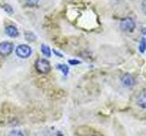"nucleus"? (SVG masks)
Here are the masks:
<instances>
[{
	"instance_id": "f257e3e1",
	"label": "nucleus",
	"mask_w": 146,
	"mask_h": 136,
	"mask_svg": "<svg viewBox=\"0 0 146 136\" xmlns=\"http://www.w3.org/2000/svg\"><path fill=\"white\" fill-rule=\"evenodd\" d=\"M36 70L40 74H48L50 71V63L48 60L43 58H39L36 61L35 63Z\"/></svg>"
},
{
	"instance_id": "f03ea898",
	"label": "nucleus",
	"mask_w": 146,
	"mask_h": 136,
	"mask_svg": "<svg viewBox=\"0 0 146 136\" xmlns=\"http://www.w3.org/2000/svg\"><path fill=\"white\" fill-rule=\"evenodd\" d=\"M16 54L18 57L26 59L29 58L31 54H32V49L29 45L27 44H19L18 46L16 48Z\"/></svg>"
},
{
	"instance_id": "7ed1b4c3",
	"label": "nucleus",
	"mask_w": 146,
	"mask_h": 136,
	"mask_svg": "<svg viewBox=\"0 0 146 136\" xmlns=\"http://www.w3.org/2000/svg\"><path fill=\"white\" fill-rule=\"evenodd\" d=\"M135 26H136V25H135L134 20L130 17L123 19L120 24L121 29L123 32H127V33H131V32L133 31L135 29Z\"/></svg>"
},
{
	"instance_id": "20e7f679",
	"label": "nucleus",
	"mask_w": 146,
	"mask_h": 136,
	"mask_svg": "<svg viewBox=\"0 0 146 136\" xmlns=\"http://www.w3.org/2000/svg\"><path fill=\"white\" fill-rule=\"evenodd\" d=\"M14 49V44L10 42H2L0 43V56H9Z\"/></svg>"
},
{
	"instance_id": "39448f33",
	"label": "nucleus",
	"mask_w": 146,
	"mask_h": 136,
	"mask_svg": "<svg viewBox=\"0 0 146 136\" xmlns=\"http://www.w3.org/2000/svg\"><path fill=\"white\" fill-rule=\"evenodd\" d=\"M121 81L123 86H125L127 88H131L135 84V79L133 78V76L130 74L123 75L121 78Z\"/></svg>"
},
{
	"instance_id": "423d86ee",
	"label": "nucleus",
	"mask_w": 146,
	"mask_h": 136,
	"mask_svg": "<svg viewBox=\"0 0 146 136\" xmlns=\"http://www.w3.org/2000/svg\"><path fill=\"white\" fill-rule=\"evenodd\" d=\"M5 31H6V34L10 37H17L19 35V32L15 26H7Z\"/></svg>"
},
{
	"instance_id": "0eeeda50",
	"label": "nucleus",
	"mask_w": 146,
	"mask_h": 136,
	"mask_svg": "<svg viewBox=\"0 0 146 136\" xmlns=\"http://www.w3.org/2000/svg\"><path fill=\"white\" fill-rule=\"evenodd\" d=\"M137 104L143 109H146V92H141L137 98Z\"/></svg>"
},
{
	"instance_id": "6e6552de",
	"label": "nucleus",
	"mask_w": 146,
	"mask_h": 136,
	"mask_svg": "<svg viewBox=\"0 0 146 136\" xmlns=\"http://www.w3.org/2000/svg\"><path fill=\"white\" fill-rule=\"evenodd\" d=\"M41 52H42V54H44V56H51V52H50V48L48 46V45L46 44H41Z\"/></svg>"
},
{
	"instance_id": "1a4fd4ad",
	"label": "nucleus",
	"mask_w": 146,
	"mask_h": 136,
	"mask_svg": "<svg viewBox=\"0 0 146 136\" xmlns=\"http://www.w3.org/2000/svg\"><path fill=\"white\" fill-rule=\"evenodd\" d=\"M146 50V38L145 37H143L140 42V44H139V51L143 54Z\"/></svg>"
},
{
	"instance_id": "9d476101",
	"label": "nucleus",
	"mask_w": 146,
	"mask_h": 136,
	"mask_svg": "<svg viewBox=\"0 0 146 136\" xmlns=\"http://www.w3.org/2000/svg\"><path fill=\"white\" fill-rule=\"evenodd\" d=\"M25 38L29 41V42H34V41L36 39V35L33 34V33H31V32H26V34H25Z\"/></svg>"
},
{
	"instance_id": "9b49d317",
	"label": "nucleus",
	"mask_w": 146,
	"mask_h": 136,
	"mask_svg": "<svg viewBox=\"0 0 146 136\" xmlns=\"http://www.w3.org/2000/svg\"><path fill=\"white\" fill-rule=\"evenodd\" d=\"M57 68H58V69H59V70H60V71L63 73V75H67L68 74V66L66 65H58L57 66Z\"/></svg>"
},
{
	"instance_id": "f8f14e48",
	"label": "nucleus",
	"mask_w": 146,
	"mask_h": 136,
	"mask_svg": "<svg viewBox=\"0 0 146 136\" xmlns=\"http://www.w3.org/2000/svg\"><path fill=\"white\" fill-rule=\"evenodd\" d=\"M3 8L7 14H9V15H12V14L14 13V10H13V8L11 7V6H9V5H7V4H5L3 6Z\"/></svg>"
},
{
	"instance_id": "ddd939ff",
	"label": "nucleus",
	"mask_w": 146,
	"mask_h": 136,
	"mask_svg": "<svg viewBox=\"0 0 146 136\" xmlns=\"http://www.w3.org/2000/svg\"><path fill=\"white\" fill-rule=\"evenodd\" d=\"M8 136H25L24 133H22V131H18V130H14L12 131L10 133L8 134Z\"/></svg>"
},
{
	"instance_id": "4468645a",
	"label": "nucleus",
	"mask_w": 146,
	"mask_h": 136,
	"mask_svg": "<svg viewBox=\"0 0 146 136\" xmlns=\"http://www.w3.org/2000/svg\"><path fill=\"white\" fill-rule=\"evenodd\" d=\"M39 0H26V2L29 5V6H35L38 3Z\"/></svg>"
},
{
	"instance_id": "2eb2a0df",
	"label": "nucleus",
	"mask_w": 146,
	"mask_h": 136,
	"mask_svg": "<svg viewBox=\"0 0 146 136\" xmlns=\"http://www.w3.org/2000/svg\"><path fill=\"white\" fill-rule=\"evenodd\" d=\"M68 63H70V65H79V63H80V62L78 61V60H68Z\"/></svg>"
},
{
	"instance_id": "dca6fc26",
	"label": "nucleus",
	"mask_w": 146,
	"mask_h": 136,
	"mask_svg": "<svg viewBox=\"0 0 146 136\" xmlns=\"http://www.w3.org/2000/svg\"><path fill=\"white\" fill-rule=\"evenodd\" d=\"M141 8H143V13L146 15V0H144V1L143 2V4H141Z\"/></svg>"
},
{
	"instance_id": "f3484780",
	"label": "nucleus",
	"mask_w": 146,
	"mask_h": 136,
	"mask_svg": "<svg viewBox=\"0 0 146 136\" xmlns=\"http://www.w3.org/2000/svg\"><path fill=\"white\" fill-rule=\"evenodd\" d=\"M54 53L56 54H58V56L59 57H62V54H59V53L57 51V50H54Z\"/></svg>"
},
{
	"instance_id": "a211bd4d",
	"label": "nucleus",
	"mask_w": 146,
	"mask_h": 136,
	"mask_svg": "<svg viewBox=\"0 0 146 136\" xmlns=\"http://www.w3.org/2000/svg\"><path fill=\"white\" fill-rule=\"evenodd\" d=\"M141 32H143V35H146V28H145V27H143V28L141 29Z\"/></svg>"
},
{
	"instance_id": "6ab92c4d",
	"label": "nucleus",
	"mask_w": 146,
	"mask_h": 136,
	"mask_svg": "<svg viewBox=\"0 0 146 136\" xmlns=\"http://www.w3.org/2000/svg\"><path fill=\"white\" fill-rule=\"evenodd\" d=\"M90 136H97V135H90Z\"/></svg>"
}]
</instances>
